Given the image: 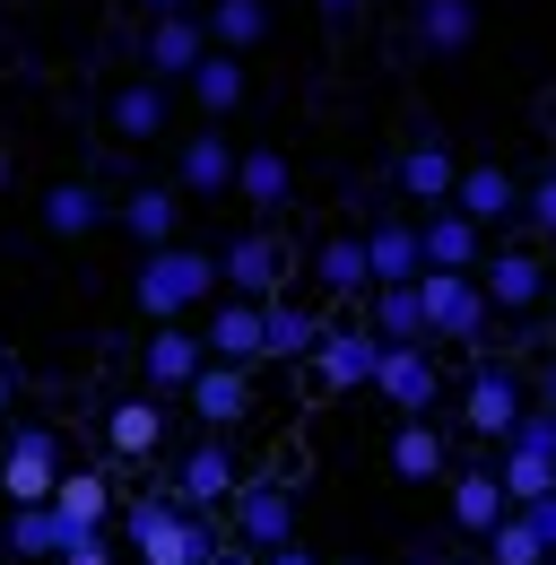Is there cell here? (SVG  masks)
<instances>
[{
	"mask_svg": "<svg viewBox=\"0 0 556 565\" xmlns=\"http://www.w3.org/2000/svg\"><path fill=\"white\" fill-rule=\"evenodd\" d=\"M374 392H383L400 418H435V392H443V374H435L426 340H417V349H383V365H374Z\"/></svg>",
	"mask_w": 556,
	"mask_h": 565,
	"instance_id": "6",
	"label": "cell"
},
{
	"mask_svg": "<svg viewBox=\"0 0 556 565\" xmlns=\"http://www.w3.org/2000/svg\"><path fill=\"white\" fill-rule=\"evenodd\" d=\"M313 279L331 287V296H356V287H374V270H365V244H356V235H331V244L313 253Z\"/></svg>",
	"mask_w": 556,
	"mask_h": 565,
	"instance_id": "34",
	"label": "cell"
},
{
	"mask_svg": "<svg viewBox=\"0 0 556 565\" xmlns=\"http://www.w3.org/2000/svg\"><path fill=\"white\" fill-rule=\"evenodd\" d=\"M209 53V26L183 9V18H157L148 26V78H192V62Z\"/></svg>",
	"mask_w": 556,
	"mask_h": 565,
	"instance_id": "15",
	"label": "cell"
},
{
	"mask_svg": "<svg viewBox=\"0 0 556 565\" xmlns=\"http://www.w3.org/2000/svg\"><path fill=\"white\" fill-rule=\"evenodd\" d=\"M479 35V9L470 0H417V44L426 53H461Z\"/></svg>",
	"mask_w": 556,
	"mask_h": 565,
	"instance_id": "27",
	"label": "cell"
},
{
	"mask_svg": "<svg viewBox=\"0 0 556 565\" xmlns=\"http://www.w3.org/2000/svg\"><path fill=\"white\" fill-rule=\"evenodd\" d=\"M261 35H270V9H261V0H217V9H209V53H235V62H244Z\"/></svg>",
	"mask_w": 556,
	"mask_h": 565,
	"instance_id": "24",
	"label": "cell"
},
{
	"mask_svg": "<svg viewBox=\"0 0 556 565\" xmlns=\"http://www.w3.org/2000/svg\"><path fill=\"white\" fill-rule=\"evenodd\" d=\"M452 174H461V166H452V148H435V140L400 157V183H409L417 210H443V201H452Z\"/></svg>",
	"mask_w": 556,
	"mask_h": 565,
	"instance_id": "26",
	"label": "cell"
},
{
	"mask_svg": "<svg viewBox=\"0 0 556 565\" xmlns=\"http://www.w3.org/2000/svg\"><path fill=\"white\" fill-rule=\"evenodd\" d=\"M365 331H374L383 349H417V340H426V305H417V279H409V287H374V313H365Z\"/></svg>",
	"mask_w": 556,
	"mask_h": 565,
	"instance_id": "20",
	"label": "cell"
},
{
	"mask_svg": "<svg viewBox=\"0 0 556 565\" xmlns=\"http://www.w3.org/2000/svg\"><path fill=\"white\" fill-rule=\"evenodd\" d=\"M183 392H192V409H201L209 426H235L244 409H253V374H244V365H217V356H209Z\"/></svg>",
	"mask_w": 556,
	"mask_h": 565,
	"instance_id": "16",
	"label": "cell"
},
{
	"mask_svg": "<svg viewBox=\"0 0 556 565\" xmlns=\"http://www.w3.org/2000/svg\"><path fill=\"white\" fill-rule=\"evenodd\" d=\"M479 296L504 305V313H531V305L548 296V262H539V253H495L487 279H479Z\"/></svg>",
	"mask_w": 556,
	"mask_h": 565,
	"instance_id": "13",
	"label": "cell"
},
{
	"mask_svg": "<svg viewBox=\"0 0 556 565\" xmlns=\"http://www.w3.org/2000/svg\"><path fill=\"white\" fill-rule=\"evenodd\" d=\"M417 305H426V340H479L495 313L470 270H417Z\"/></svg>",
	"mask_w": 556,
	"mask_h": 565,
	"instance_id": "2",
	"label": "cell"
},
{
	"mask_svg": "<svg viewBox=\"0 0 556 565\" xmlns=\"http://www.w3.org/2000/svg\"><path fill=\"white\" fill-rule=\"evenodd\" d=\"M365 244V270L374 287H409L426 270V253H417V217H392V226H374V235H356Z\"/></svg>",
	"mask_w": 556,
	"mask_h": 565,
	"instance_id": "14",
	"label": "cell"
},
{
	"mask_svg": "<svg viewBox=\"0 0 556 565\" xmlns=\"http://www.w3.org/2000/svg\"><path fill=\"white\" fill-rule=\"evenodd\" d=\"M235 157H244V148H226L217 131H201V140L183 148L174 183H183V192H235Z\"/></svg>",
	"mask_w": 556,
	"mask_h": 565,
	"instance_id": "25",
	"label": "cell"
},
{
	"mask_svg": "<svg viewBox=\"0 0 556 565\" xmlns=\"http://www.w3.org/2000/svg\"><path fill=\"white\" fill-rule=\"evenodd\" d=\"M201 349L217 356V365H261V305L253 296H226V305H209V322H201Z\"/></svg>",
	"mask_w": 556,
	"mask_h": 565,
	"instance_id": "8",
	"label": "cell"
},
{
	"mask_svg": "<svg viewBox=\"0 0 556 565\" xmlns=\"http://www.w3.org/2000/svg\"><path fill=\"white\" fill-rule=\"evenodd\" d=\"M139 9H148V18H183L192 0H139Z\"/></svg>",
	"mask_w": 556,
	"mask_h": 565,
	"instance_id": "44",
	"label": "cell"
},
{
	"mask_svg": "<svg viewBox=\"0 0 556 565\" xmlns=\"http://www.w3.org/2000/svg\"><path fill=\"white\" fill-rule=\"evenodd\" d=\"M261 565H322V557H313L304 540H278V548H261Z\"/></svg>",
	"mask_w": 556,
	"mask_h": 565,
	"instance_id": "41",
	"label": "cell"
},
{
	"mask_svg": "<svg viewBox=\"0 0 556 565\" xmlns=\"http://www.w3.org/2000/svg\"><path fill=\"white\" fill-rule=\"evenodd\" d=\"M209 296H217V253H201V244L139 253V313H148V322H183Z\"/></svg>",
	"mask_w": 556,
	"mask_h": 565,
	"instance_id": "1",
	"label": "cell"
},
{
	"mask_svg": "<svg viewBox=\"0 0 556 565\" xmlns=\"http://www.w3.org/2000/svg\"><path fill=\"white\" fill-rule=\"evenodd\" d=\"M513 513L539 531V548H548V565H556V488H548V495H531V504H513Z\"/></svg>",
	"mask_w": 556,
	"mask_h": 565,
	"instance_id": "39",
	"label": "cell"
},
{
	"mask_svg": "<svg viewBox=\"0 0 556 565\" xmlns=\"http://www.w3.org/2000/svg\"><path fill=\"white\" fill-rule=\"evenodd\" d=\"M9 401H18V365L0 356V418H9Z\"/></svg>",
	"mask_w": 556,
	"mask_h": 565,
	"instance_id": "43",
	"label": "cell"
},
{
	"mask_svg": "<svg viewBox=\"0 0 556 565\" xmlns=\"http://www.w3.org/2000/svg\"><path fill=\"white\" fill-rule=\"evenodd\" d=\"M495 488H504V504H531V495L556 488V461L548 452H513L504 444V461H495Z\"/></svg>",
	"mask_w": 556,
	"mask_h": 565,
	"instance_id": "35",
	"label": "cell"
},
{
	"mask_svg": "<svg viewBox=\"0 0 556 565\" xmlns=\"http://www.w3.org/2000/svg\"><path fill=\"white\" fill-rule=\"evenodd\" d=\"M201 365H209L201 331H183V322H157V331H148V383H165V392H183V383H192Z\"/></svg>",
	"mask_w": 556,
	"mask_h": 565,
	"instance_id": "17",
	"label": "cell"
},
{
	"mask_svg": "<svg viewBox=\"0 0 556 565\" xmlns=\"http://www.w3.org/2000/svg\"><path fill=\"white\" fill-rule=\"evenodd\" d=\"M114 131H122V140H157V131H165V87H157V78H131V87L114 96Z\"/></svg>",
	"mask_w": 556,
	"mask_h": 565,
	"instance_id": "33",
	"label": "cell"
},
{
	"mask_svg": "<svg viewBox=\"0 0 556 565\" xmlns=\"http://www.w3.org/2000/svg\"><path fill=\"white\" fill-rule=\"evenodd\" d=\"M0 183H9V148H0Z\"/></svg>",
	"mask_w": 556,
	"mask_h": 565,
	"instance_id": "47",
	"label": "cell"
},
{
	"mask_svg": "<svg viewBox=\"0 0 556 565\" xmlns=\"http://www.w3.org/2000/svg\"><path fill=\"white\" fill-rule=\"evenodd\" d=\"M417 253H426V270H479L487 235L461 210H426V217H417Z\"/></svg>",
	"mask_w": 556,
	"mask_h": 565,
	"instance_id": "11",
	"label": "cell"
},
{
	"mask_svg": "<svg viewBox=\"0 0 556 565\" xmlns=\"http://www.w3.org/2000/svg\"><path fill=\"white\" fill-rule=\"evenodd\" d=\"M235 192H244L253 210H278V201H287V148H244V157H235Z\"/></svg>",
	"mask_w": 556,
	"mask_h": 565,
	"instance_id": "31",
	"label": "cell"
},
{
	"mask_svg": "<svg viewBox=\"0 0 556 565\" xmlns=\"http://www.w3.org/2000/svg\"><path fill=\"white\" fill-rule=\"evenodd\" d=\"M192 105H201V114H235V105H244V62H235V53H201V62H192Z\"/></svg>",
	"mask_w": 556,
	"mask_h": 565,
	"instance_id": "29",
	"label": "cell"
},
{
	"mask_svg": "<svg viewBox=\"0 0 556 565\" xmlns=\"http://www.w3.org/2000/svg\"><path fill=\"white\" fill-rule=\"evenodd\" d=\"M392 470H400V479H417V488H426V479H443V435H435L426 418L392 426Z\"/></svg>",
	"mask_w": 556,
	"mask_h": 565,
	"instance_id": "32",
	"label": "cell"
},
{
	"mask_svg": "<svg viewBox=\"0 0 556 565\" xmlns=\"http://www.w3.org/2000/svg\"><path fill=\"white\" fill-rule=\"evenodd\" d=\"M53 479H62V444H53L44 426L9 435V452H0V495H9V504H53Z\"/></svg>",
	"mask_w": 556,
	"mask_h": 565,
	"instance_id": "5",
	"label": "cell"
},
{
	"mask_svg": "<svg viewBox=\"0 0 556 565\" xmlns=\"http://www.w3.org/2000/svg\"><path fill=\"white\" fill-rule=\"evenodd\" d=\"M53 513L70 522V540H78V531H105V513H114V488H105L96 470H70V461H62V479H53Z\"/></svg>",
	"mask_w": 556,
	"mask_h": 565,
	"instance_id": "19",
	"label": "cell"
},
{
	"mask_svg": "<svg viewBox=\"0 0 556 565\" xmlns=\"http://www.w3.org/2000/svg\"><path fill=\"white\" fill-rule=\"evenodd\" d=\"M235 488H244V479H235L226 444H201V452H183V470H174V513H183V504H192V513H217Z\"/></svg>",
	"mask_w": 556,
	"mask_h": 565,
	"instance_id": "12",
	"label": "cell"
},
{
	"mask_svg": "<svg viewBox=\"0 0 556 565\" xmlns=\"http://www.w3.org/2000/svg\"><path fill=\"white\" fill-rule=\"evenodd\" d=\"M157 444H165V409H157V401H122V409L105 418V452H114V461H148Z\"/></svg>",
	"mask_w": 556,
	"mask_h": 565,
	"instance_id": "21",
	"label": "cell"
},
{
	"mask_svg": "<svg viewBox=\"0 0 556 565\" xmlns=\"http://www.w3.org/2000/svg\"><path fill=\"white\" fill-rule=\"evenodd\" d=\"M226 513H235V540H244V548L296 540V495H287V479H244V488L226 495Z\"/></svg>",
	"mask_w": 556,
	"mask_h": 565,
	"instance_id": "4",
	"label": "cell"
},
{
	"mask_svg": "<svg viewBox=\"0 0 556 565\" xmlns=\"http://www.w3.org/2000/svg\"><path fill=\"white\" fill-rule=\"evenodd\" d=\"M539 409H556V356H548V374H539Z\"/></svg>",
	"mask_w": 556,
	"mask_h": 565,
	"instance_id": "46",
	"label": "cell"
},
{
	"mask_svg": "<svg viewBox=\"0 0 556 565\" xmlns=\"http://www.w3.org/2000/svg\"><path fill=\"white\" fill-rule=\"evenodd\" d=\"M217 279L235 287V296H253V305H270V296H287V253H278V235H244V244H226V262H217Z\"/></svg>",
	"mask_w": 556,
	"mask_h": 565,
	"instance_id": "9",
	"label": "cell"
},
{
	"mask_svg": "<svg viewBox=\"0 0 556 565\" xmlns=\"http://www.w3.org/2000/svg\"><path fill=\"white\" fill-rule=\"evenodd\" d=\"M313 383L322 392H356V383H374V365H383V340L365 331V322H322V340H313Z\"/></svg>",
	"mask_w": 556,
	"mask_h": 565,
	"instance_id": "3",
	"label": "cell"
},
{
	"mask_svg": "<svg viewBox=\"0 0 556 565\" xmlns=\"http://www.w3.org/2000/svg\"><path fill=\"white\" fill-rule=\"evenodd\" d=\"M313 340H322V322H313L304 305H287V296H270V305H261V356L304 365V356H313Z\"/></svg>",
	"mask_w": 556,
	"mask_h": 565,
	"instance_id": "18",
	"label": "cell"
},
{
	"mask_svg": "<svg viewBox=\"0 0 556 565\" xmlns=\"http://www.w3.org/2000/svg\"><path fill=\"white\" fill-rule=\"evenodd\" d=\"M409 565H435V557H409Z\"/></svg>",
	"mask_w": 556,
	"mask_h": 565,
	"instance_id": "48",
	"label": "cell"
},
{
	"mask_svg": "<svg viewBox=\"0 0 556 565\" xmlns=\"http://www.w3.org/2000/svg\"><path fill=\"white\" fill-rule=\"evenodd\" d=\"M522 409H531V401H522V383H513L504 365H479V374H470V392H461V426L487 435V444H504Z\"/></svg>",
	"mask_w": 556,
	"mask_h": 565,
	"instance_id": "7",
	"label": "cell"
},
{
	"mask_svg": "<svg viewBox=\"0 0 556 565\" xmlns=\"http://www.w3.org/2000/svg\"><path fill=\"white\" fill-rule=\"evenodd\" d=\"M504 513H513V504H504V488H495V470H461V479H452V522H461L470 540H487Z\"/></svg>",
	"mask_w": 556,
	"mask_h": 565,
	"instance_id": "23",
	"label": "cell"
},
{
	"mask_svg": "<svg viewBox=\"0 0 556 565\" xmlns=\"http://www.w3.org/2000/svg\"><path fill=\"white\" fill-rule=\"evenodd\" d=\"M313 9H322V18H356L365 0H313Z\"/></svg>",
	"mask_w": 556,
	"mask_h": 565,
	"instance_id": "45",
	"label": "cell"
},
{
	"mask_svg": "<svg viewBox=\"0 0 556 565\" xmlns=\"http://www.w3.org/2000/svg\"><path fill=\"white\" fill-rule=\"evenodd\" d=\"M504 444H513V452H548V461H556V409H522Z\"/></svg>",
	"mask_w": 556,
	"mask_h": 565,
	"instance_id": "37",
	"label": "cell"
},
{
	"mask_svg": "<svg viewBox=\"0 0 556 565\" xmlns=\"http://www.w3.org/2000/svg\"><path fill=\"white\" fill-rule=\"evenodd\" d=\"M44 226H53L62 244H78V235L105 226V201H96L87 183H53V192H44Z\"/></svg>",
	"mask_w": 556,
	"mask_h": 565,
	"instance_id": "30",
	"label": "cell"
},
{
	"mask_svg": "<svg viewBox=\"0 0 556 565\" xmlns=\"http://www.w3.org/2000/svg\"><path fill=\"white\" fill-rule=\"evenodd\" d=\"M9 548H18V557H62L70 522L53 513V504H9Z\"/></svg>",
	"mask_w": 556,
	"mask_h": 565,
	"instance_id": "28",
	"label": "cell"
},
{
	"mask_svg": "<svg viewBox=\"0 0 556 565\" xmlns=\"http://www.w3.org/2000/svg\"><path fill=\"white\" fill-rule=\"evenodd\" d=\"M201 565H261V548H244V540H226V548H209Z\"/></svg>",
	"mask_w": 556,
	"mask_h": 565,
	"instance_id": "42",
	"label": "cell"
},
{
	"mask_svg": "<svg viewBox=\"0 0 556 565\" xmlns=\"http://www.w3.org/2000/svg\"><path fill=\"white\" fill-rule=\"evenodd\" d=\"M487 557L495 565H548V548H539V531H531L522 513H504V522L487 531Z\"/></svg>",
	"mask_w": 556,
	"mask_h": 565,
	"instance_id": "36",
	"label": "cell"
},
{
	"mask_svg": "<svg viewBox=\"0 0 556 565\" xmlns=\"http://www.w3.org/2000/svg\"><path fill=\"white\" fill-rule=\"evenodd\" d=\"M443 210H461V217H470V226L487 235V217H522V183H513L504 166H461Z\"/></svg>",
	"mask_w": 556,
	"mask_h": 565,
	"instance_id": "10",
	"label": "cell"
},
{
	"mask_svg": "<svg viewBox=\"0 0 556 565\" xmlns=\"http://www.w3.org/2000/svg\"><path fill=\"white\" fill-rule=\"evenodd\" d=\"M122 226H131L139 253H165V244H174V226H183V201L148 183V192H131V201H122Z\"/></svg>",
	"mask_w": 556,
	"mask_h": 565,
	"instance_id": "22",
	"label": "cell"
},
{
	"mask_svg": "<svg viewBox=\"0 0 556 565\" xmlns=\"http://www.w3.org/2000/svg\"><path fill=\"white\" fill-rule=\"evenodd\" d=\"M522 217H531L539 235H556V174H539V183H522Z\"/></svg>",
	"mask_w": 556,
	"mask_h": 565,
	"instance_id": "38",
	"label": "cell"
},
{
	"mask_svg": "<svg viewBox=\"0 0 556 565\" xmlns=\"http://www.w3.org/2000/svg\"><path fill=\"white\" fill-rule=\"evenodd\" d=\"M53 565H114V548H105V531H78V540H70Z\"/></svg>",
	"mask_w": 556,
	"mask_h": 565,
	"instance_id": "40",
	"label": "cell"
}]
</instances>
